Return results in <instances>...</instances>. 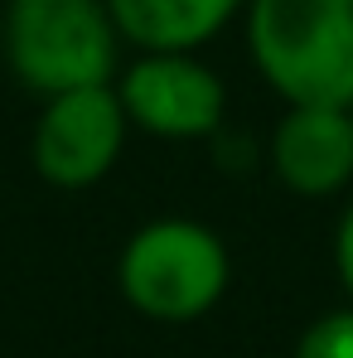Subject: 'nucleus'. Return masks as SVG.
Instances as JSON below:
<instances>
[{"label":"nucleus","instance_id":"nucleus-1","mask_svg":"<svg viewBox=\"0 0 353 358\" xmlns=\"http://www.w3.org/2000/svg\"><path fill=\"white\" fill-rule=\"evenodd\" d=\"M247 49L286 107H353V0H247Z\"/></svg>","mask_w":353,"mask_h":358},{"label":"nucleus","instance_id":"nucleus-2","mask_svg":"<svg viewBox=\"0 0 353 358\" xmlns=\"http://www.w3.org/2000/svg\"><path fill=\"white\" fill-rule=\"evenodd\" d=\"M233 281V257L223 238L199 218L141 223L117 257V286L126 305L155 324L203 320Z\"/></svg>","mask_w":353,"mask_h":358},{"label":"nucleus","instance_id":"nucleus-3","mask_svg":"<svg viewBox=\"0 0 353 358\" xmlns=\"http://www.w3.org/2000/svg\"><path fill=\"white\" fill-rule=\"evenodd\" d=\"M121 34L107 0H10L5 63L44 102L82 87H112Z\"/></svg>","mask_w":353,"mask_h":358},{"label":"nucleus","instance_id":"nucleus-4","mask_svg":"<svg viewBox=\"0 0 353 358\" xmlns=\"http://www.w3.org/2000/svg\"><path fill=\"white\" fill-rule=\"evenodd\" d=\"M131 121L121 112L117 87H82L49 97L29 136V160L54 189H92L121 160Z\"/></svg>","mask_w":353,"mask_h":358},{"label":"nucleus","instance_id":"nucleus-5","mask_svg":"<svg viewBox=\"0 0 353 358\" xmlns=\"http://www.w3.org/2000/svg\"><path fill=\"white\" fill-rule=\"evenodd\" d=\"M121 112L155 141H208L223 131L228 87L194 54H141L117 83Z\"/></svg>","mask_w":353,"mask_h":358},{"label":"nucleus","instance_id":"nucleus-6","mask_svg":"<svg viewBox=\"0 0 353 358\" xmlns=\"http://www.w3.org/2000/svg\"><path fill=\"white\" fill-rule=\"evenodd\" d=\"M276 179L300 199H329L353 184V112L349 107H286L266 150Z\"/></svg>","mask_w":353,"mask_h":358},{"label":"nucleus","instance_id":"nucleus-7","mask_svg":"<svg viewBox=\"0 0 353 358\" xmlns=\"http://www.w3.org/2000/svg\"><path fill=\"white\" fill-rule=\"evenodd\" d=\"M247 0H107V15L141 54H194Z\"/></svg>","mask_w":353,"mask_h":358},{"label":"nucleus","instance_id":"nucleus-8","mask_svg":"<svg viewBox=\"0 0 353 358\" xmlns=\"http://www.w3.org/2000/svg\"><path fill=\"white\" fill-rule=\"evenodd\" d=\"M295 358H353V305L324 310L319 320L305 324Z\"/></svg>","mask_w":353,"mask_h":358},{"label":"nucleus","instance_id":"nucleus-9","mask_svg":"<svg viewBox=\"0 0 353 358\" xmlns=\"http://www.w3.org/2000/svg\"><path fill=\"white\" fill-rule=\"evenodd\" d=\"M334 271H339V286L353 305V199L344 208V218H339V228H334Z\"/></svg>","mask_w":353,"mask_h":358},{"label":"nucleus","instance_id":"nucleus-10","mask_svg":"<svg viewBox=\"0 0 353 358\" xmlns=\"http://www.w3.org/2000/svg\"><path fill=\"white\" fill-rule=\"evenodd\" d=\"M349 112H353V107H349Z\"/></svg>","mask_w":353,"mask_h":358}]
</instances>
